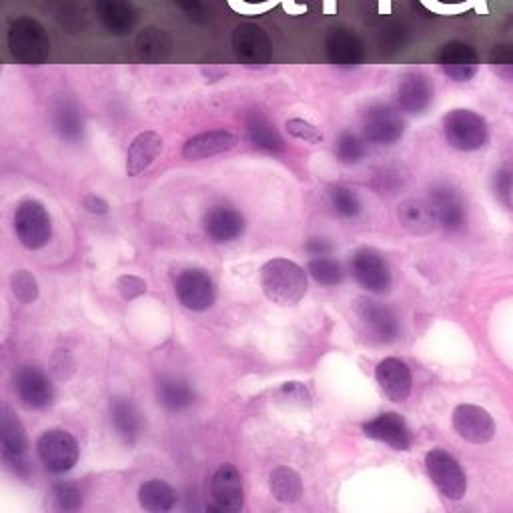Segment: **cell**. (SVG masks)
I'll list each match as a JSON object with an SVG mask.
<instances>
[{"instance_id":"1","label":"cell","mask_w":513,"mask_h":513,"mask_svg":"<svg viewBox=\"0 0 513 513\" xmlns=\"http://www.w3.org/2000/svg\"><path fill=\"white\" fill-rule=\"evenodd\" d=\"M261 289L275 305H297L307 293V273L289 259H271L261 267Z\"/></svg>"},{"instance_id":"2","label":"cell","mask_w":513,"mask_h":513,"mask_svg":"<svg viewBox=\"0 0 513 513\" xmlns=\"http://www.w3.org/2000/svg\"><path fill=\"white\" fill-rule=\"evenodd\" d=\"M9 47L13 57L29 67L43 65L51 55V41L45 35V29L31 19L13 23L9 33Z\"/></svg>"},{"instance_id":"3","label":"cell","mask_w":513,"mask_h":513,"mask_svg":"<svg viewBox=\"0 0 513 513\" xmlns=\"http://www.w3.org/2000/svg\"><path fill=\"white\" fill-rule=\"evenodd\" d=\"M443 131L449 145L457 151H477L487 141V125L485 121L467 109L449 111L443 119Z\"/></svg>"},{"instance_id":"4","label":"cell","mask_w":513,"mask_h":513,"mask_svg":"<svg viewBox=\"0 0 513 513\" xmlns=\"http://www.w3.org/2000/svg\"><path fill=\"white\" fill-rule=\"evenodd\" d=\"M15 231L23 247L31 251L43 249L53 235V221L47 207L39 201H25L15 213Z\"/></svg>"},{"instance_id":"5","label":"cell","mask_w":513,"mask_h":513,"mask_svg":"<svg viewBox=\"0 0 513 513\" xmlns=\"http://www.w3.org/2000/svg\"><path fill=\"white\" fill-rule=\"evenodd\" d=\"M0 449H3L5 463L17 475L29 477L31 473V465L27 459L29 439L23 423L9 407H3V411H0Z\"/></svg>"},{"instance_id":"6","label":"cell","mask_w":513,"mask_h":513,"mask_svg":"<svg viewBox=\"0 0 513 513\" xmlns=\"http://www.w3.org/2000/svg\"><path fill=\"white\" fill-rule=\"evenodd\" d=\"M37 453L43 465L51 473H67L79 461V443L77 439L63 429L45 431L37 441Z\"/></svg>"},{"instance_id":"7","label":"cell","mask_w":513,"mask_h":513,"mask_svg":"<svg viewBox=\"0 0 513 513\" xmlns=\"http://www.w3.org/2000/svg\"><path fill=\"white\" fill-rule=\"evenodd\" d=\"M425 467H427V473H429L431 481L435 483V487L447 499L459 501L465 495V491H467L465 473H463L461 465L457 463V459L451 457L447 451L431 449L425 455Z\"/></svg>"},{"instance_id":"8","label":"cell","mask_w":513,"mask_h":513,"mask_svg":"<svg viewBox=\"0 0 513 513\" xmlns=\"http://www.w3.org/2000/svg\"><path fill=\"white\" fill-rule=\"evenodd\" d=\"M355 315L369 339L377 343H391L397 339L399 319L387 305L371 299H359L355 305Z\"/></svg>"},{"instance_id":"9","label":"cell","mask_w":513,"mask_h":513,"mask_svg":"<svg viewBox=\"0 0 513 513\" xmlns=\"http://www.w3.org/2000/svg\"><path fill=\"white\" fill-rule=\"evenodd\" d=\"M351 273L355 281L369 293H387L391 289V269L385 257L369 247L359 249L351 259Z\"/></svg>"},{"instance_id":"10","label":"cell","mask_w":513,"mask_h":513,"mask_svg":"<svg viewBox=\"0 0 513 513\" xmlns=\"http://www.w3.org/2000/svg\"><path fill=\"white\" fill-rule=\"evenodd\" d=\"M15 391L27 409H49L55 401V385L39 367L23 365L15 373Z\"/></svg>"},{"instance_id":"11","label":"cell","mask_w":513,"mask_h":513,"mask_svg":"<svg viewBox=\"0 0 513 513\" xmlns=\"http://www.w3.org/2000/svg\"><path fill=\"white\" fill-rule=\"evenodd\" d=\"M175 293L183 307L201 313L215 303V283L203 269H185L175 281Z\"/></svg>"},{"instance_id":"12","label":"cell","mask_w":513,"mask_h":513,"mask_svg":"<svg viewBox=\"0 0 513 513\" xmlns=\"http://www.w3.org/2000/svg\"><path fill=\"white\" fill-rule=\"evenodd\" d=\"M211 497H213V505L209 507L211 511L237 513L243 509V503H245L243 479L235 465L225 463L215 471L211 479Z\"/></svg>"},{"instance_id":"13","label":"cell","mask_w":513,"mask_h":513,"mask_svg":"<svg viewBox=\"0 0 513 513\" xmlns=\"http://www.w3.org/2000/svg\"><path fill=\"white\" fill-rule=\"evenodd\" d=\"M405 123L389 105H375L363 115V133L375 145H393L403 137Z\"/></svg>"},{"instance_id":"14","label":"cell","mask_w":513,"mask_h":513,"mask_svg":"<svg viewBox=\"0 0 513 513\" xmlns=\"http://www.w3.org/2000/svg\"><path fill=\"white\" fill-rule=\"evenodd\" d=\"M453 427L461 439L481 445L493 439L495 421L483 407L477 405H459L453 411Z\"/></svg>"},{"instance_id":"15","label":"cell","mask_w":513,"mask_h":513,"mask_svg":"<svg viewBox=\"0 0 513 513\" xmlns=\"http://www.w3.org/2000/svg\"><path fill=\"white\" fill-rule=\"evenodd\" d=\"M233 47L237 59L247 67H265L271 59V43L265 31L255 25L237 27Z\"/></svg>"},{"instance_id":"16","label":"cell","mask_w":513,"mask_h":513,"mask_svg":"<svg viewBox=\"0 0 513 513\" xmlns=\"http://www.w3.org/2000/svg\"><path fill=\"white\" fill-rule=\"evenodd\" d=\"M363 433L369 439L387 443L397 451H407L411 447V431H409L405 419L393 411L381 413L375 419L367 421L363 425Z\"/></svg>"},{"instance_id":"17","label":"cell","mask_w":513,"mask_h":513,"mask_svg":"<svg viewBox=\"0 0 513 513\" xmlns=\"http://www.w3.org/2000/svg\"><path fill=\"white\" fill-rule=\"evenodd\" d=\"M429 203L433 205L437 221L445 231L457 233L465 227V221H467L465 205L453 187L449 185L433 187L429 193Z\"/></svg>"},{"instance_id":"18","label":"cell","mask_w":513,"mask_h":513,"mask_svg":"<svg viewBox=\"0 0 513 513\" xmlns=\"http://www.w3.org/2000/svg\"><path fill=\"white\" fill-rule=\"evenodd\" d=\"M203 229L215 243H231L243 235L245 217L229 205H215L207 211Z\"/></svg>"},{"instance_id":"19","label":"cell","mask_w":513,"mask_h":513,"mask_svg":"<svg viewBox=\"0 0 513 513\" xmlns=\"http://www.w3.org/2000/svg\"><path fill=\"white\" fill-rule=\"evenodd\" d=\"M437 63L443 69V73L457 83H465V81L473 79L479 69L475 51L465 43L445 45L437 55Z\"/></svg>"},{"instance_id":"20","label":"cell","mask_w":513,"mask_h":513,"mask_svg":"<svg viewBox=\"0 0 513 513\" xmlns=\"http://www.w3.org/2000/svg\"><path fill=\"white\" fill-rule=\"evenodd\" d=\"M375 379L381 391L395 403H403L411 393V371L401 359H383L375 369Z\"/></svg>"},{"instance_id":"21","label":"cell","mask_w":513,"mask_h":513,"mask_svg":"<svg viewBox=\"0 0 513 513\" xmlns=\"http://www.w3.org/2000/svg\"><path fill=\"white\" fill-rule=\"evenodd\" d=\"M397 97L405 113L421 115L433 101V85L423 73H407L399 81Z\"/></svg>"},{"instance_id":"22","label":"cell","mask_w":513,"mask_h":513,"mask_svg":"<svg viewBox=\"0 0 513 513\" xmlns=\"http://www.w3.org/2000/svg\"><path fill=\"white\" fill-rule=\"evenodd\" d=\"M109 413H111V425H113L115 433L127 445L137 443V439L143 433V415L137 409V405L131 399L115 397V399H111Z\"/></svg>"},{"instance_id":"23","label":"cell","mask_w":513,"mask_h":513,"mask_svg":"<svg viewBox=\"0 0 513 513\" xmlns=\"http://www.w3.org/2000/svg\"><path fill=\"white\" fill-rule=\"evenodd\" d=\"M237 137L229 131H207L189 139L183 147V157L189 161H199L227 153L237 147Z\"/></svg>"},{"instance_id":"24","label":"cell","mask_w":513,"mask_h":513,"mask_svg":"<svg viewBox=\"0 0 513 513\" xmlns=\"http://www.w3.org/2000/svg\"><path fill=\"white\" fill-rule=\"evenodd\" d=\"M397 219L403 225V229L413 235H429L439 225L433 205L421 199L403 201L397 209Z\"/></svg>"},{"instance_id":"25","label":"cell","mask_w":513,"mask_h":513,"mask_svg":"<svg viewBox=\"0 0 513 513\" xmlns=\"http://www.w3.org/2000/svg\"><path fill=\"white\" fill-rule=\"evenodd\" d=\"M53 127L61 135V139L69 143H79L85 135V119L79 105L73 99H59L53 105Z\"/></svg>"},{"instance_id":"26","label":"cell","mask_w":513,"mask_h":513,"mask_svg":"<svg viewBox=\"0 0 513 513\" xmlns=\"http://www.w3.org/2000/svg\"><path fill=\"white\" fill-rule=\"evenodd\" d=\"M161 151H163L161 135H157L153 131L137 135L133 139L131 147H129V153H127V173H129V177H137L143 171H147L155 163V159L161 155Z\"/></svg>"},{"instance_id":"27","label":"cell","mask_w":513,"mask_h":513,"mask_svg":"<svg viewBox=\"0 0 513 513\" xmlns=\"http://www.w3.org/2000/svg\"><path fill=\"white\" fill-rule=\"evenodd\" d=\"M327 57L335 67L355 69L363 61V47L357 37L345 31H335V35L327 41Z\"/></svg>"},{"instance_id":"28","label":"cell","mask_w":513,"mask_h":513,"mask_svg":"<svg viewBox=\"0 0 513 513\" xmlns=\"http://www.w3.org/2000/svg\"><path fill=\"white\" fill-rule=\"evenodd\" d=\"M157 397L159 403L169 411H185L195 403L197 393L187 379L163 377L157 385Z\"/></svg>"},{"instance_id":"29","label":"cell","mask_w":513,"mask_h":513,"mask_svg":"<svg viewBox=\"0 0 513 513\" xmlns=\"http://www.w3.org/2000/svg\"><path fill=\"white\" fill-rule=\"evenodd\" d=\"M139 503L151 513H167L177 505V491L163 479H149L139 489Z\"/></svg>"},{"instance_id":"30","label":"cell","mask_w":513,"mask_h":513,"mask_svg":"<svg viewBox=\"0 0 513 513\" xmlns=\"http://www.w3.org/2000/svg\"><path fill=\"white\" fill-rule=\"evenodd\" d=\"M247 135L251 145L261 151L277 153V151H283L285 147L283 137L279 135L275 125L261 113H251L247 117Z\"/></svg>"},{"instance_id":"31","label":"cell","mask_w":513,"mask_h":513,"mask_svg":"<svg viewBox=\"0 0 513 513\" xmlns=\"http://www.w3.org/2000/svg\"><path fill=\"white\" fill-rule=\"evenodd\" d=\"M271 493L281 503H295L303 495V481L291 467H277L269 477Z\"/></svg>"},{"instance_id":"32","label":"cell","mask_w":513,"mask_h":513,"mask_svg":"<svg viewBox=\"0 0 513 513\" xmlns=\"http://www.w3.org/2000/svg\"><path fill=\"white\" fill-rule=\"evenodd\" d=\"M137 49L139 55L149 61V63H161L167 59V55L171 53V41L165 35V31H157V29H147L141 33L139 41H137Z\"/></svg>"},{"instance_id":"33","label":"cell","mask_w":513,"mask_h":513,"mask_svg":"<svg viewBox=\"0 0 513 513\" xmlns=\"http://www.w3.org/2000/svg\"><path fill=\"white\" fill-rule=\"evenodd\" d=\"M307 273L325 287H335L343 281V269L337 261L327 257H315L307 263Z\"/></svg>"},{"instance_id":"34","label":"cell","mask_w":513,"mask_h":513,"mask_svg":"<svg viewBox=\"0 0 513 513\" xmlns=\"http://www.w3.org/2000/svg\"><path fill=\"white\" fill-rule=\"evenodd\" d=\"M53 501L61 511H77L83 505V491L77 483L61 481L53 485Z\"/></svg>"},{"instance_id":"35","label":"cell","mask_w":513,"mask_h":513,"mask_svg":"<svg viewBox=\"0 0 513 513\" xmlns=\"http://www.w3.org/2000/svg\"><path fill=\"white\" fill-rule=\"evenodd\" d=\"M335 155L343 165H357L365 157V145L353 133H341L335 145Z\"/></svg>"},{"instance_id":"36","label":"cell","mask_w":513,"mask_h":513,"mask_svg":"<svg viewBox=\"0 0 513 513\" xmlns=\"http://www.w3.org/2000/svg\"><path fill=\"white\" fill-rule=\"evenodd\" d=\"M329 199H331L333 209H335L341 217H345V219L357 217V215L361 213V209H363V207H361V201H359V197H357V193L351 191V189H347V187H335V189H331Z\"/></svg>"},{"instance_id":"37","label":"cell","mask_w":513,"mask_h":513,"mask_svg":"<svg viewBox=\"0 0 513 513\" xmlns=\"http://www.w3.org/2000/svg\"><path fill=\"white\" fill-rule=\"evenodd\" d=\"M11 287L21 303H33L39 299V281L31 271H17L11 279Z\"/></svg>"},{"instance_id":"38","label":"cell","mask_w":513,"mask_h":513,"mask_svg":"<svg viewBox=\"0 0 513 513\" xmlns=\"http://www.w3.org/2000/svg\"><path fill=\"white\" fill-rule=\"evenodd\" d=\"M285 127H287L289 135H293L299 141L311 143V145H319L325 139L321 129H317L315 125H311L309 121H303V119H291V121H287Z\"/></svg>"},{"instance_id":"39","label":"cell","mask_w":513,"mask_h":513,"mask_svg":"<svg viewBox=\"0 0 513 513\" xmlns=\"http://www.w3.org/2000/svg\"><path fill=\"white\" fill-rule=\"evenodd\" d=\"M421 5L431 11L433 15L439 17H455V15H463L467 11H471L475 7L473 0H465V3H455V5H447L441 3V0H421Z\"/></svg>"},{"instance_id":"40","label":"cell","mask_w":513,"mask_h":513,"mask_svg":"<svg viewBox=\"0 0 513 513\" xmlns=\"http://www.w3.org/2000/svg\"><path fill=\"white\" fill-rule=\"evenodd\" d=\"M277 397L279 401H285L289 405H309L311 397H309V391L303 383H297V381H291V383H285L279 391H277Z\"/></svg>"},{"instance_id":"41","label":"cell","mask_w":513,"mask_h":513,"mask_svg":"<svg viewBox=\"0 0 513 513\" xmlns=\"http://www.w3.org/2000/svg\"><path fill=\"white\" fill-rule=\"evenodd\" d=\"M491 65L501 79L513 83V49H509V47L497 49L491 57Z\"/></svg>"},{"instance_id":"42","label":"cell","mask_w":513,"mask_h":513,"mask_svg":"<svg viewBox=\"0 0 513 513\" xmlns=\"http://www.w3.org/2000/svg\"><path fill=\"white\" fill-rule=\"evenodd\" d=\"M117 289L125 299H137L147 293V283L137 275H123L117 279Z\"/></svg>"},{"instance_id":"43","label":"cell","mask_w":513,"mask_h":513,"mask_svg":"<svg viewBox=\"0 0 513 513\" xmlns=\"http://www.w3.org/2000/svg\"><path fill=\"white\" fill-rule=\"evenodd\" d=\"M493 189L499 201L505 207H511V195H513V173L511 171H499L493 179Z\"/></svg>"},{"instance_id":"44","label":"cell","mask_w":513,"mask_h":513,"mask_svg":"<svg viewBox=\"0 0 513 513\" xmlns=\"http://www.w3.org/2000/svg\"><path fill=\"white\" fill-rule=\"evenodd\" d=\"M305 249L313 255V257H327L331 253V245L325 239H309Z\"/></svg>"},{"instance_id":"45","label":"cell","mask_w":513,"mask_h":513,"mask_svg":"<svg viewBox=\"0 0 513 513\" xmlns=\"http://www.w3.org/2000/svg\"><path fill=\"white\" fill-rule=\"evenodd\" d=\"M85 209H87L89 213H95V215H105V213L109 211V205H107V201H103L101 197L89 195V197L85 199Z\"/></svg>"},{"instance_id":"46","label":"cell","mask_w":513,"mask_h":513,"mask_svg":"<svg viewBox=\"0 0 513 513\" xmlns=\"http://www.w3.org/2000/svg\"><path fill=\"white\" fill-rule=\"evenodd\" d=\"M283 9L289 17H297V15H303L307 13V7L305 5H297L295 0H283Z\"/></svg>"},{"instance_id":"47","label":"cell","mask_w":513,"mask_h":513,"mask_svg":"<svg viewBox=\"0 0 513 513\" xmlns=\"http://www.w3.org/2000/svg\"><path fill=\"white\" fill-rule=\"evenodd\" d=\"M473 3H475L473 11H475L479 17L489 15V5H487V0H473Z\"/></svg>"},{"instance_id":"48","label":"cell","mask_w":513,"mask_h":513,"mask_svg":"<svg viewBox=\"0 0 513 513\" xmlns=\"http://www.w3.org/2000/svg\"><path fill=\"white\" fill-rule=\"evenodd\" d=\"M323 13L335 15L337 13V0H323Z\"/></svg>"},{"instance_id":"49","label":"cell","mask_w":513,"mask_h":513,"mask_svg":"<svg viewBox=\"0 0 513 513\" xmlns=\"http://www.w3.org/2000/svg\"><path fill=\"white\" fill-rule=\"evenodd\" d=\"M379 13L389 15L391 13V0H379Z\"/></svg>"}]
</instances>
